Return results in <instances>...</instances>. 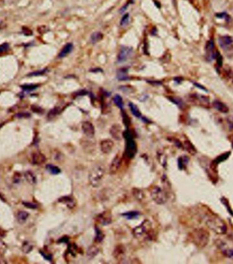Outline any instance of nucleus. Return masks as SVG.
<instances>
[{
	"instance_id": "f257e3e1",
	"label": "nucleus",
	"mask_w": 233,
	"mask_h": 264,
	"mask_svg": "<svg viewBox=\"0 0 233 264\" xmlns=\"http://www.w3.org/2000/svg\"><path fill=\"white\" fill-rule=\"evenodd\" d=\"M123 136L126 141L125 154L127 158L131 159V158H133L135 156L137 152V146L136 142L134 140L132 135H131L129 130L123 132Z\"/></svg>"
},
{
	"instance_id": "f03ea898",
	"label": "nucleus",
	"mask_w": 233,
	"mask_h": 264,
	"mask_svg": "<svg viewBox=\"0 0 233 264\" xmlns=\"http://www.w3.org/2000/svg\"><path fill=\"white\" fill-rule=\"evenodd\" d=\"M209 233L203 229H196L191 234L192 242L198 246L204 247L209 242Z\"/></svg>"
},
{
	"instance_id": "7ed1b4c3",
	"label": "nucleus",
	"mask_w": 233,
	"mask_h": 264,
	"mask_svg": "<svg viewBox=\"0 0 233 264\" xmlns=\"http://www.w3.org/2000/svg\"><path fill=\"white\" fill-rule=\"evenodd\" d=\"M104 174V169L102 166L96 165L93 168L89 175V181L93 187H97L102 181Z\"/></svg>"
},
{
	"instance_id": "20e7f679",
	"label": "nucleus",
	"mask_w": 233,
	"mask_h": 264,
	"mask_svg": "<svg viewBox=\"0 0 233 264\" xmlns=\"http://www.w3.org/2000/svg\"><path fill=\"white\" fill-rule=\"evenodd\" d=\"M150 195H151L153 201L158 205L164 204L167 201L166 192L158 186H154L151 188Z\"/></svg>"
},
{
	"instance_id": "39448f33",
	"label": "nucleus",
	"mask_w": 233,
	"mask_h": 264,
	"mask_svg": "<svg viewBox=\"0 0 233 264\" xmlns=\"http://www.w3.org/2000/svg\"><path fill=\"white\" fill-rule=\"evenodd\" d=\"M152 228V225L151 222L149 220H145L142 223L137 226V227H135L132 230V233L134 234V237H141L143 235H145L149 232L151 230Z\"/></svg>"
},
{
	"instance_id": "423d86ee",
	"label": "nucleus",
	"mask_w": 233,
	"mask_h": 264,
	"mask_svg": "<svg viewBox=\"0 0 233 264\" xmlns=\"http://www.w3.org/2000/svg\"><path fill=\"white\" fill-rule=\"evenodd\" d=\"M133 52V49L131 47L122 46L120 48L119 53L117 56V62L123 63L128 59Z\"/></svg>"
},
{
	"instance_id": "0eeeda50",
	"label": "nucleus",
	"mask_w": 233,
	"mask_h": 264,
	"mask_svg": "<svg viewBox=\"0 0 233 264\" xmlns=\"http://www.w3.org/2000/svg\"><path fill=\"white\" fill-rule=\"evenodd\" d=\"M217 52L215 50V44L213 40H209L206 44V58L209 62L216 59Z\"/></svg>"
},
{
	"instance_id": "6e6552de",
	"label": "nucleus",
	"mask_w": 233,
	"mask_h": 264,
	"mask_svg": "<svg viewBox=\"0 0 233 264\" xmlns=\"http://www.w3.org/2000/svg\"><path fill=\"white\" fill-rule=\"evenodd\" d=\"M96 219L97 222H99L100 224L104 226L108 225L111 224L112 222L111 214L109 212H108V211H105V212L99 214L96 216Z\"/></svg>"
},
{
	"instance_id": "1a4fd4ad",
	"label": "nucleus",
	"mask_w": 233,
	"mask_h": 264,
	"mask_svg": "<svg viewBox=\"0 0 233 264\" xmlns=\"http://www.w3.org/2000/svg\"><path fill=\"white\" fill-rule=\"evenodd\" d=\"M218 42L221 48L225 51H227L228 48L231 47V45L233 43V40L231 36H223L219 38Z\"/></svg>"
},
{
	"instance_id": "9d476101",
	"label": "nucleus",
	"mask_w": 233,
	"mask_h": 264,
	"mask_svg": "<svg viewBox=\"0 0 233 264\" xmlns=\"http://www.w3.org/2000/svg\"><path fill=\"white\" fill-rule=\"evenodd\" d=\"M82 130L83 133L88 137L92 138L95 135V129L93 124L89 122H84L82 124Z\"/></svg>"
},
{
	"instance_id": "9b49d317",
	"label": "nucleus",
	"mask_w": 233,
	"mask_h": 264,
	"mask_svg": "<svg viewBox=\"0 0 233 264\" xmlns=\"http://www.w3.org/2000/svg\"><path fill=\"white\" fill-rule=\"evenodd\" d=\"M121 158L120 157L119 155H116L113 158L112 163H111L109 171L111 174H115V173L117 172V171L119 169L120 167H121Z\"/></svg>"
},
{
	"instance_id": "f8f14e48",
	"label": "nucleus",
	"mask_w": 233,
	"mask_h": 264,
	"mask_svg": "<svg viewBox=\"0 0 233 264\" xmlns=\"http://www.w3.org/2000/svg\"><path fill=\"white\" fill-rule=\"evenodd\" d=\"M113 146L114 143L111 139H106L100 143V150L104 154H109L112 150Z\"/></svg>"
},
{
	"instance_id": "ddd939ff",
	"label": "nucleus",
	"mask_w": 233,
	"mask_h": 264,
	"mask_svg": "<svg viewBox=\"0 0 233 264\" xmlns=\"http://www.w3.org/2000/svg\"><path fill=\"white\" fill-rule=\"evenodd\" d=\"M110 133L112 137L118 141L121 140L123 134V133H122L121 128L119 124H115V125L112 126L111 129Z\"/></svg>"
},
{
	"instance_id": "4468645a",
	"label": "nucleus",
	"mask_w": 233,
	"mask_h": 264,
	"mask_svg": "<svg viewBox=\"0 0 233 264\" xmlns=\"http://www.w3.org/2000/svg\"><path fill=\"white\" fill-rule=\"evenodd\" d=\"M58 201L59 202L65 204L70 209L74 208V207L76 206L77 203L75 199L72 197H70V196H64V197H60Z\"/></svg>"
},
{
	"instance_id": "2eb2a0df",
	"label": "nucleus",
	"mask_w": 233,
	"mask_h": 264,
	"mask_svg": "<svg viewBox=\"0 0 233 264\" xmlns=\"http://www.w3.org/2000/svg\"><path fill=\"white\" fill-rule=\"evenodd\" d=\"M231 152H227L226 153L221 154V155H220L219 156H217V158H216L215 159H214L212 161L211 168L216 169V167H217V166L218 165V164H220V163H221V162H224V161H225V160L228 159V158L230 156V155H231Z\"/></svg>"
},
{
	"instance_id": "dca6fc26",
	"label": "nucleus",
	"mask_w": 233,
	"mask_h": 264,
	"mask_svg": "<svg viewBox=\"0 0 233 264\" xmlns=\"http://www.w3.org/2000/svg\"><path fill=\"white\" fill-rule=\"evenodd\" d=\"M32 163L33 165H40L43 164L46 161V157L41 152H35L32 155Z\"/></svg>"
},
{
	"instance_id": "f3484780",
	"label": "nucleus",
	"mask_w": 233,
	"mask_h": 264,
	"mask_svg": "<svg viewBox=\"0 0 233 264\" xmlns=\"http://www.w3.org/2000/svg\"><path fill=\"white\" fill-rule=\"evenodd\" d=\"M213 106L215 108L216 110L218 111L223 113V114H227L229 111V109L226 106V104H225L224 103L219 100H216L213 103Z\"/></svg>"
},
{
	"instance_id": "a211bd4d",
	"label": "nucleus",
	"mask_w": 233,
	"mask_h": 264,
	"mask_svg": "<svg viewBox=\"0 0 233 264\" xmlns=\"http://www.w3.org/2000/svg\"><path fill=\"white\" fill-rule=\"evenodd\" d=\"M125 247H124L123 245H118L115 248V249L113 252V255L116 259L119 260V259H122L124 257V255H125Z\"/></svg>"
},
{
	"instance_id": "6ab92c4d",
	"label": "nucleus",
	"mask_w": 233,
	"mask_h": 264,
	"mask_svg": "<svg viewBox=\"0 0 233 264\" xmlns=\"http://www.w3.org/2000/svg\"><path fill=\"white\" fill-rule=\"evenodd\" d=\"M72 48H73V44L72 43H67L59 53V55H58L59 58H65L66 55L70 53L71 51H72Z\"/></svg>"
},
{
	"instance_id": "aec40b11",
	"label": "nucleus",
	"mask_w": 233,
	"mask_h": 264,
	"mask_svg": "<svg viewBox=\"0 0 233 264\" xmlns=\"http://www.w3.org/2000/svg\"><path fill=\"white\" fill-rule=\"evenodd\" d=\"M17 221L20 224H23L27 220L29 213L25 211H20L17 214Z\"/></svg>"
},
{
	"instance_id": "412c9836",
	"label": "nucleus",
	"mask_w": 233,
	"mask_h": 264,
	"mask_svg": "<svg viewBox=\"0 0 233 264\" xmlns=\"http://www.w3.org/2000/svg\"><path fill=\"white\" fill-rule=\"evenodd\" d=\"M25 178L30 184H34L36 183V177L34 173L31 171H27L25 173Z\"/></svg>"
},
{
	"instance_id": "4be33fe9",
	"label": "nucleus",
	"mask_w": 233,
	"mask_h": 264,
	"mask_svg": "<svg viewBox=\"0 0 233 264\" xmlns=\"http://www.w3.org/2000/svg\"><path fill=\"white\" fill-rule=\"evenodd\" d=\"M183 146H184V148H185V150L187 151V152H188L190 154H192V155H194V154H196V152H197L196 148H195V147L192 144H191V143L189 141H184Z\"/></svg>"
},
{
	"instance_id": "5701e85b",
	"label": "nucleus",
	"mask_w": 233,
	"mask_h": 264,
	"mask_svg": "<svg viewBox=\"0 0 233 264\" xmlns=\"http://www.w3.org/2000/svg\"><path fill=\"white\" fill-rule=\"evenodd\" d=\"M129 107L130 109V111L131 112V114H132L136 118H141V113L139 110V109L137 107V106L136 104H134L132 103H129Z\"/></svg>"
},
{
	"instance_id": "b1692460",
	"label": "nucleus",
	"mask_w": 233,
	"mask_h": 264,
	"mask_svg": "<svg viewBox=\"0 0 233 264\" xmlns=\"http://www.w3.org/2000/svg\"><path fill=\"white\" fill-rule=\"evenodd\" d=\"M103 35L102 33L100 32H94L93 33L91 37H90V40L93 44H96L97 42H99L100 40L102 39Z\"/></svg>"
},
{
	"instance_id": "393cba45",
	"label": "nucleus",
	"mask_w": 233,
	"mask_h": 264,
	"mask_svg": "<svg viewBox=\"0 0 233 264\" xmlns=\"http://www.w3.org/2000/svg\"><path fill=\"white\" fill-rule=\"evenodd\" d=\"M46 169L52 175H57L60 172H61V170H60V169L59 167L51 164L47 165L46 166Z\"/></svg>"
},
{
	"instance_id": "a878e982",
	"label": "nucleus",
	"mask_w": 233,
	"mask_h": 264,
	"mask_svg": "<svg viewBox=\"0 0 233 264\" xmlns=\"http://www.w3.org/2000/svg\"><path fill=\"white\" fill-rule=\"evenodd\" d=\"M112 100H113L115 105H116V106H117L119 109H122L123 108L124 104H123V99H122L121 96L119 95V94H116V95L113 97V99H112Z\"/></svg>"
},
{
	"instance_id": "bb28decb",
	"label": "nucleus",
	"mask_w": 233,
	"mask_h": 264,
	"mask_svg": "<svg viewBox=\"0 0 233 264\" xmlns=\"http://www.w3.org/2000/svg\"><path fill=\"white\" fill-rule=\"evenodd\" d=\"M95 229H96V237H95L96 242L100 243L104 240V235L102 232V231H101V230L97 227H96Z\"/></svg>"
},
{
	"instance_id": "cd10ccee",
	"label": "nucleus",
	"mask_w": 233,
	"mask_h": 264,
	"mask_svg": "<svg viewBox=\"0 0 233 264\" xmlns=\"http://www.w3.org/2000/svg\"><path fill=\"white\" fill-rule=\"evenodd\" d=\"M132 194L134 195L135 198H136L139 201H141L145 197V195L142 192V190L138 189V188H134V189L132 190Z\"/></svg>"
},
{
	"instance_id": "c85d7f7f",
	"label": "nucleus",
	"mask_w": 233,
	"mask_h": 264,
	"mask_svg": "<svg viewBox=\"0 0 233 264\" xmlns=\"http://www.w3.org/2000/svg\"><path fill=\"white\" fill-rule=\"evenodd\" d=\"M220 200H221V203H222V204L224 205V206L226 207V210L228 211V212L229 214H230L231 215V216L233 217V210L231 208V206L230 205V203H229L228 200L226 197H221Z\"/></svg>"
},
{
	"instance_id": "c756f323",
	"label": "nucleus",
	"mask_w": 233,
	"mask_h": 264,
	"mask_svg": "<svg viewBox=\"0 0 233 264\" xmlns=\"http://www.w3.org/2000/svg\"><path fill=\"white\" fill-rule=\"evenodd\" d=\"M189 161V158L187 156H182V157H179V159H178V167L179 169H182L184 168V166L186 165L188 163Z\"/></svg>"
},
{
	"instance_id": "7c9ffc66",
	"label": "nucleus",
	"mask_w": 233,
	"mask_h": 264,
	"mask_svg": "<svg viewBox=\"0 0 233 264\" xmlns=\"http://www.w3.org/2000/svg\"><path fill=\"white\" fill-rule=\"evenodd\" d=\"M139 215V212L137 211H131V212H128L126 213L122 214V216L127 218V219H132V218H136Z\"/></svg>"
},
{
	"instance_id": "2f4dec72",
	"label": "nucleus",
	"mask_w": 233,
	"mask_h": 264,
	"mask_svg": "<svg viewBox=\"0 0 233 264\" xmlns=\"http://www.w3.org/2000/svg\"><path fill=\"white\" fill-rule=\"evenodd\" d=\"M157 158H158V160L160 163L164 167H166L167 162H166V157L164 155L163 153L160 152L157 154Z\"/></svg>"
},
{
	"instance_id": "473e14b6",
	"label": "nucleus",
	"mask_w": 233,
	"mask_h": 264,
	"mask_svg": "<svg viewBox=\"0 0 233 264\" xmlns=\"http://www.w3.org/2000/svg\"><path fill=\"white\" fill-rule=\"evenodd\" d=\"M98 252H99L98 248H97L96 246H92V247H90L88 249L87 256H88V257H94V256H96L97 253H98Z\"/></svg>"
},
{
	"instance_id": "72a5a7b5",
	"label": "nucleus",
	"mask_w": 233,
	"mask_h": 264,
	"mask_svg": "<svg viewBox=\"0 0 233 264\" xmlns=\"http://www.w3.org/2000/svg\"><path fill=\"white\" fill-rule=\"evenodd\" d=\"M33 249V246L32 244H30L29 242H25L23 244H22V251H23L25 253H29V252H31Z\"/></svg>"
},
{
	"instance_id": "f704fd0d",
	"label": "nucleus",
	"mask_w": 233,
	"mask_h": 264,
	"mask_svg": "<svg viewBox=\"0 0 233 264\" xmlns=\"http://www.w3.org/2000/svg\"><path fill=\"white\" fill-rule=\"evenodd\" d=\"M126 73L127 70L126 69H121L119 71L118 74H117V78L119 80L124 81L127 80V76H126Z\"/></svg>"
},
{
	"instance_id": "c9c22d12",
	"label": "nucleus",
	"mask_w": 233,
	"mask_h": 264,
	"mask_svg": "<svg viewBox=\"0 0 233 264\" xmlns=\"http://www.w3.org/2000/svg\"><path fill=\"white\" fill-rule=\"evenodd\" d=\"M37 87H38V85H22L21 88L22 90H24V91L30 92V91H33V90H35Z\"/></svg>"
},
{
	"instance_id": "e433bc0d",
	"label": "nucleus",
	"mask_w": 233,
	"mask_h": 264,
	"mask_svg": "<svg viewBox=\"0 0 233 264\" xmlns=\"http://www.w3.org/2000/svg\"><path fill=\"white\" fill-rule=\"evenodd\" d=\"M129 20H130V15L129 14L127 13L126 14H124L123 17L121 18V21H120V24H121V26H125L128 23Z\"/></svg>"
},
{
	"instance_id": "4c0bfd02",
	"label": "nucleus",
	"mask_w": 233,
	"mask_h": 264,
	"mask_svg": "<svg viewBox=\"0 0 233 264\" xmlns=\"http://www.w3.org/2000/svg\"><path fill=\"white\" fill-rule=\"evenodd\" d=\"M222 253H224V255L225 256H226L227 257L229 258H231L233 259V249H231V248H229V249H225V248H222Z\"/></svg>"
},
{
	"instance_id": "58836bf2",
	"label": "nucleus",
	"mask_w": 233,
	"mask_h": 264,
	"mask_svg": "<svg viewBox=\"0 0 233 264\" xmlns=\"http://www.w3.org/2000/svg\"><path fill=\"white\" fill-rule=\"evenodd\" d=\"M68 251H69V252H70V253L72 254V255L75 256V255H76V254L77 253L78 248H77V246L74 244H70V246H69Z\"/></svg>"
},
{
	"instance_id": "ea45409f",
	"label": "nucleus",
	"mask_w": 233,
	"mask_h": 264,
	"mask_svg": "<svg viewBox=\"0 0 233 264\" xmlns=\"http://www.w3.org/2000/svg\"><path fill=\"white\" fill-rule=\"evenodd\" d=\"M47 69H44L42 70H40V71H37V72H34V73H32L29 74L27 76L29 77H35V76H40V75H42L44 74H45L47 73Z\"/></svg>"
},
{
	"instance_id": "a19ab883",
	"label": "nucleus",
	"mask_w": 233,
	"mask_h": 264,
	"mask_svg": "<svg viewBox=\"0 0 233 264\" xmlns=\"http://www.w3.org/2000/svg\"><path fill=\"white\" fill-rule=\"evenodd\" d=\"M22 204H23L25 207H28L29 209H36L37 208V206L34 203H31V202H23L22 203Z\"/></svg>"
},
{
	"instance_id": "79ce46f5",
	"label": "nucleus",
	"mask_w": 233,
	"mask_h": 264,
	"mask_svg": "<svg viewBox=\"0 0 233 264\" xmlns=\"http://www.w3.org/2000/svg\"><path fill=\"white\" fill-rule=\"evenodd\" d=\"M9 48V44L7 43H4L2 45H0V53L6 52Z\"/></svg>"
},
{
	"instance_id": "37998d69",
	"label": "nucleus",
	"mask_w": 233,
	"mask_h": 264,
	"mask_svg": "<svg viewBox=\"0 0 233 264\" xmlns=\"http://www.w3.org/2000/svg\"><path fill=\"white\" fill-rule=\"evenodd\" d=\"M123 122H124V124H125L126 126H128L129 124H130V119H128V117H127L126 114H124L123 115Z\"/></svg>"
},
{
	"instance_id": "c03bdc74",
	"label": "nucleus",
	"mask_w": 233,
	"mask_h": 264,
	"mask_svg": "<svg viewBox=\"0 0 233 264\" xmlns=\"http://www.w3.org/2000/svg\"><path fill=\"white\" fill-rule=\"evenodd\" d=\"M5 263H7L6 260L5 259L4 257H3L2 254L0 253V264H5Z\"/></svg>"
},
{
	"instance_id": "a18cd8bd",
	"label": "nucleus",
	"mask_w": 233,
	"mask_h": 264,
	"mask_svg": "<svg viewBox=\"0 0 233 264\" xmlns=\"http://www.w3.org/2000/svg\"><path fill=\"white\" fill-rule=\"evenodd\" d=\"M217 17H218L220 18H228V15L226 13H221L220 14H216Z\"/></svg>"
},
{
	"instance_id": "49530a36",
	"label": "nucleus",
	"mask_w": 233,
	"mask_h": 264,
	"mask_svg": "<svg viewBox=\"0 0 233 264\" xmlns=\"http://www.w3.org/2000/svg\"><path fill=\"white\" fill-rule=\"evenodd\" d=\"M194 85H196V86H197V87H198V88H202V89L204 90V91H205V92H207V90H206V89H205V87H203V86H202V85H199V84H194Z\"/></svg>"
},
{
	"instance_id": "de8ad7c7",
	"label": "nucleus",
	"mask_w": 233,
	"mask_h": 264,
	"mask_svg": "<svg viewBox=\"0 0 233 264\" xmlns=\"http://www.w3.org/2000/svg\"><path fill=\"white\" fill-rule=\"evenodd\" d=\"M4 235H5L4 231H3V230L1 228H0V236L3 237V236H4Z\"/></svg>"
}]
</instances>
